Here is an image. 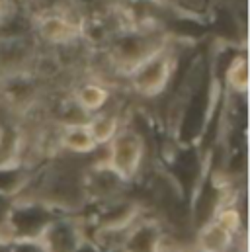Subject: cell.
I'll list each match as a JSON object with an SVG mask.
<instances>
[{
    "label": "cell",
    "instance_id": "obj_5",
    "mask_svg": "<svg viewBox=\"0 0 250 252\" xmlns=\"http://www.w3.org/2000/svg\"><path fill=\"white\" fill-rule=\"evenodd\" d=\"M108 102V90L100 84H84L76 92V104L86 112H96Z\"/></svg>",
    "mask_w": 250,
    "mask_h": 252
},
{
    "label": "cell",
    "instance_id": "obj_7",
    "mask_svg": "<svg viewBox=\"0 0 250 252\" xmlns=\"http://www.w3.org/2000/svg\"><path fill=\"white\" fill-rule=\"evenodd\" d=\"M227 243H229V229H225L221 223H217V225H213V227H209L205 231L203 245H205L207 251L211 252L223 251L227 247Z\"/></svg>",
    "mask_w": 250,
    "mask_h": 252
},
{
    "label": "cell",
    "instance_id": "obj_2",
    "mask_svg": "<svg viewBox=\"0 0 250 252\" xmlns=\"http://www.w3.org/2000/svg\"><path fill=\"white\" fill-rule=\"evenodd\" d=\"M168 76H170V59L155 53L139 63L133 74V82L141 94L153 96L166 86Z\"/></svg>",
    "mask_w": 250,
    "mask_h": 252
},
{
    "label": "cell",
    "instance_id": "obj_1",
    "mask_svg": "<svg viewBox=\"0 0 250 252\" xmlns=\"http://www.w3.org/2000/svg\"><path fill=\"white\" fill-rule=\"evenodd\" d=\"M141 158H143L141 137L131 131L116 133V137L110 141V157H108L110 170L116 172L120 178H131L139 170Z\"/></svg>",
    "mask_w": 250,
    "mask_h": 252
},
{
    "label": "cell",
    "instance_id": "obj_3",
    "mask_svg": "<svg viewBox=\"0 0 250 252\" xmlns=\"http://www.w3.org/2000/svg\"><path fill=\"white\" fill-rule=\"evenodd\" d=\"M61 143L64 149L74 151V153H90V151H94L98 147L94 143V139H92L86 124L84 126L72 124V126L64 127L61 133Z\"/></svg>",
    "mask_w": 250,
    "mask_h": 252
},
{
    "label": "cell",
    "instance_id": "obj_6",
    "mask_svg": "<svg viewBox=\"0 0 250 252\" xmlns=\"http://www.w3.org/2000/svg\"><path fill=\"white\" fill-rule=\"evenodd\" d=\"M86 127L96 145L110 143L118 133V122L114 116H96L86 124Z\"/></svg>",
    "mask_w": 250,
    "mask_h": 252
},
{
    "label": "cell",
    "instance_id": "obj_4",
    "mask_svg": "<svg viewBox=\"0 0 250 252\" xmlns=\"http://www.w3.org/2000/svg\"><path fill=\"white\" fill-rule=\"evenodd\" d=\"M39 33L43 39L51 43H62V41H70L76 35V28L61 16H47L39 24Z\"/></svg>",
    "mask_w": 250,
    "mask_h": 252
},
{
    "label": "cell",
    "instance_id": "obj_8",
    "mask_svg": "<svg viewBox=\"0 0 250 252\" xmlns=\"http://www.w3.org/2000/svg\"><path fill=\"white\" fill-rule=\"evenodd\" d=\"M229 82L235 90L239 92H247L249 88V66H247V59H239L237 63H233L231 70H229Z\"/></svg>",
    "mask_w": 250,
    "mask_h": 252
}]
</instances>
